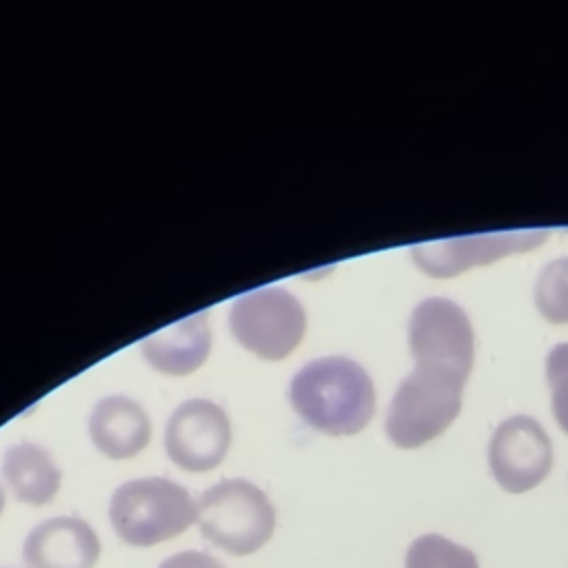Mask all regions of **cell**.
<instances>
[{"mask_svg":"<svg viewBox=\"0 0 568 568\" xmlns=\"http://www.w3.org/2000/svg\"><path fill=\"white\" fill-rule=\"evenodd\" d=\"M408 344L415 371L397 386L386 413V437L399 448H417L455 422L475 355L470 320L446 297L415 306Z\"/></svg>","mask_w":568,"mask_h":568,"instance_id":"cell-1","label":"cell"},{"mask_svg":"<svg viewBox=\"0 0 568 568\" xmlns=\"http://www.w3.org/2000/svg\"><path fill=\"white\" fill-rule=\"evenodd\" d=\"M293 410L324 435H355L375 413V386L368 373L344 355L306 362L288 384Z\"/></svg>","mask_w":568,"mask_h":568,"instance_id":"cell-2","label":"cell"},{"mask_svg":"<svg viewBox=\"0 0 568 568\" xmlns=\"http://www.w3.org/2000/svg\"><path fill=\"white\" fill-rule=\"evenodd\" d=\"M109 519L122 541L149 548L191 528L197 521V501L166 477H140L115 488Z\"/></svg>","mask_w":568,"mask_h":568,"instance_id":"cell-3","label":"cell"},{"mask_svg":"<svg viewBox=\"0 0 568 568\" xmlns=\"http://www.w3.org/2000/svg\"><path fill=\"white\" fill-rule=\"evenodd\" d=\"M202 537L231 555H253L275 530V508L262 488L246 479H222L197 499Z\"/></svg>","mask_w":568,"mask_h":568,"instance_id":"cell-4","label":"cell"},{"mask_svg":"<svg viewBox=\"0 0 568 568\" xmlns=\"http://www.w3.org/2000/svg\"><path fill=\"white\" fill-rule=\"evenodd\" d=\"M235 342L260 359L288 357L304 337L306 313L302 302L282 286H262L237 295L229 311Z\"/></svg>","mask_w":568,"mask_h":568,"instance_id":"cell-5","label":"cell"},{"mask_svg":"<svg viewBox=\"0 0 568 568\" xmlns=\"http://www.w3.org/2000/svg\"><path fill=\"white\" fill-rule=\"evenodd\" d=\"M231 446V422L211 399H186L164 426V450L186 473H206L220 466Z\"/></svg>","mask_w":568,"mask_h":568,"instance_id":"cell-6","label":"cell"},{"mask_svg":"<svg viewBox=\"0 0 568 568\" xmlns=\"http://www.w3.org/2000/svg\"><path fill=\"white\" fill-rule=\"evenodd\" d=\"M495 481L513 495L539 486L552 468V444L541 424L528 415L501 422L488 444Z\"/></svg>","mask_w":568,"mask_h":568,"instance_id":"cell-7","label":"cell"},{"mask_svg":"<svg viewBox=\"0 0 568 568\" xmlns=\"http://www.w3.org/2000/svg\"><path fill=\"white\" fill-rule=\"evenodd\" d=\"M544 237V231H508L428 242L413 246V260L424 273L433 277H450L473 266L490 264L504 255L530 251L541 244Z\"/></svg>","mask_w":568,"mask_h":568,"instance_id":"cell-8","label":"cell"},{"mask_svg":"<svg viewBox=\"0 0 568 568\" xmlns=\"http://www.w3.org/2000/svg\"><path fill=\"white\" fill-rule=\"evenodd\" d=\"M100 550V539L84 519L51 517L29 530L22 561L27 568H93Z\"/></svg>","mask_w":568,"mask_h":568,"instance_id":"cell-9","label":"cell"},{"mask_svg":"<svg viewBox=\"0 0 568 568\" xmlns=\"http://www.w3.org/2000/svg\"><path fill=\"white\" fill-rule=\"evenodd\" d=\"M140 351L144 359L162 375H191L206 362L211 351L209 313L197 311L146 335Z\"/></svg>","mask_w":568,"mask_h":568,"instance_id":"cell-10","label":"cell"},{"mask_svg":"<svg viewBox=\"0 0 568 568\" xmlns=\"http://www.w3.org/2000/svg\"><path fill=\"white\" fill-rule=\"evenodd\" d=\"M93 446L111 459H129L142 453L151 439L146 410L126 395L102 397L89 415Z\"/></svg>","mask_w":568,"mask_h":568,"instance_id":"cell-11","label":"cell"},{"mask_svg":"<svg viewBox=\"0 0 568 568\" xmlns=\"http://www.w3.org/2000/svg\"><path fill=\"white\" fill-rule=\"evenodd\" d=\"M2 477L13 497L29 506L49 504L62 481L51 453L33 442H18L4 450Z\"/></svg>","mask_w":568,"mask_h":568,"instance_id":"cell-12","label":"cell"},{"mask_svg":"<svg viewBox=\"0 0 568 568\" xmlns=\"http://www.w3.org/2000/svg\"><path fill=\"white\" fill-rule=\"evenodd\" d=\"M404 568H479V561L473 550L444 535L428 532L408 546Z\"/></svg>","mask_w":568,"mask_h":568,"instance_id":"cell-13","label":"cell"},{"mask_svg":"<svg viewBox=\"0 0 568 568\" xmlns=\"http://www.w3.org/2000/svg\"><path fill=\"white\" fill-rule=\"evenodd\" d=\"M535 304L552 324H568V257L544 266L535 286Z\"/></svg>","mask_w":568,"mask_h":568,"instance_id":"cell-14","label":"cell"},{"mask_svg":"<svg viewBox=\"0 0 568 568\" xmlns=\"http://www.w3.org/2000/svg\"><path fill=\"white\" fill-rule=\"evenodd\" d=\"M546 377L552 390V413L564 433H568V342L550 348L546 357Z\"/></svg>","mask_w":568,"mask_h":568,"instance_id":"cell-15","label":"cell"},{"mask_svg":"<svg viewBox=\"0 0 568 568\" xmlns=\"http://www.w3.org/2000/svg\"><path fill=\"white\" fill-rule=\"evenodd\" d=\"M158 568H224L217 559L200 550H184L164 559Z\"/></svg>","mask_w":568,"mask_h":568,"instance_id":"cell-16","label":"cell"},{"mask_svg":"<svg viewBox=\"0 0 568 568\" xmlns=\"http://www.w3.org/2000/svg\"><path fill=\"white\" fill-rule=\"evenodd\" d=\"M2 510H4V490L0 486V515H2Z\"/></svg>","mask_w":568,"mask_h":568,"instance_id":"cell-17","label":"cell"}]
</instances>
